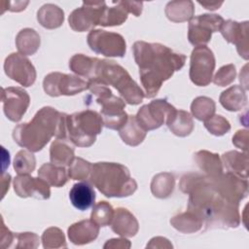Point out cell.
<instances>
[{
    "label": "cell",
    "instance_id": "cell-1",
    "mask_svg": "<svg viewBox=\"0 0 249 249\" xmlns=\"http://www.w3.org/2000/svg\"><path fill=\"white\" fill-rule=\"evenodd\" d=\"M179 187L189 195L188 210L199 216L207 229L236 228L240 224L239 202L230 198L214 176L186 174Z\"/></svg>",
    "mask_w": 249,
    "mask_h": 249
},
{
    "label": "cell",
    "instance_id": "cell-2",
    "mask_svg": "<svg viewBox=\"0 0 249 249\" xmlns=\"http://www.w3.org/2000/svg\"><path fill=\"white\" fill-rule=\"evenodd\" d=\"M132 50L147 98L156 96L162 83L175 71L180 70L186 61L184 54L159 43L137 41L133 44Z\"/></svg>",
    "mask_w": 249,
    "mask_h": 249
},
{
    "label": "cell",
    "instance_id": "cell-3",
    "mask_svg": "<svg viewBox=\"0 0 249 249\" xmlns=\"http://www.w3.org/2000/svg\"><path fill=\"white\" fill-rule=\"evenodd\" d=\"M67 115L46 106L41 108L29 123L17 125L13 130L15 142L30 152H39L55 136L57 139L67 137Z\"/></svg>",
    "mask_w": 249,
    "mask_h": 249
},
{
    "label": "cell",
    "instance_id": "cell-4",
    "mask_svg": "<svg viewBox=\"0 0 249 249\" xmlns=\"http://www.w3.org/2000/svg\"><path fill=\"white\" fill-rule=\"evenodd\" d=\"M90 183L108 197H124L137 189L126 166L117 162H95L89 177Z\"/></svg>",
    "mask_w": 249,
    "mask_h": 249
},
{
    "label": "cell",
    "instance_id": "cell-5",
    "mask_svg": "<svg viewBox=\"0 0 249 249\" xmlns=\"http://www.w3.org/2000/svg\"><path fill=\"white\" fill-rule=\"evenodd\" d=\"M107 86H113L130 105H137L145 97L144 91L130 77L128 72L114 60L99 59L93 77Z\"/></svg>",
    "mask_w": 249,
    "mask_h": 249
},
{
    "label": "cell",
    "instance_id": "cell-6",
    "mask_svg": "<svg viewBox=\"0 0 249 249\" xmlns=\"http://www.w3.org/2000/svg\"><path fill=\"white\" fill-rule=\"evenodd\" d=\"M104 125L100 114L93 110H84L67 115V136L75 146L89 147Z\"/></svg>",
    "mask_w": 249,
    "mask_h": 249
},
{
    "label": "cell",
    "instance_id": "cell-7",
    "mask_svg": "<svg viewBox=\"0 0 249 249\" xmlns=\"http://www.w3.org/2000/svg\"><path fill=\"white\" fill-rule=\"evenodd\" d=\"M176 109L164 99H156L142 106L137 112L136 119L146 130L159 128L163 124H168L175 114Z\"/></svg>",
    "mask_w": 249,
    "mask_h": 249
},
{
    "label": "cell",
    "instance_id": "cell-8",
    "mask_svg": "<svg viewBox=\"0 0 249 249\" xmlns=\"http://www.w3.org/2000/svg\"><path fill=\"white\" fill-rule=\"evenodd\" d=\"M87 42L91 51L105 56L123 57L125 54L126 44L119 33L101 29L91 30L88 35Z\"/></svg>",
    "mask_w": 249,
    "mask_h": 249
},
{
    "label": "cell",
    "instance_id": "cell-9",
    "mask_svg": "<svg viewBox=\"0 0 249 249\" xmlns=\"http://www.w3.org/2000/svg\"><path fill=\"white\" fill-rule=\"evenodd\" d=\"M43 88L50 96L74 95L88 89L89 83L76 75L53 72L45 77Z\"/></svg>",
    "mask_w": 249,
    "mask_h": 249
},
{
    "label": "cell",
    "instance_id": "cell-10",
    "mask_svg": "<svg viewBox=\"0 0 249 249\" xmlns=\"http://www.w3.org/2000/svg\"><path fill=\"white\" fill-rule=\"evenodd\" d=\"M215 68V57L212 51L206 46L196 47L191 54L190 79L199 87H205L212 81Z\"/></svg>",
    "mask_w": 249,
    "mask_h": 249
},
{
    "label": "cell",
    "instance_id": "cell-11",
    "mask_svg": "<svg viewBox=\"0 0 249 249\" xmlns=\"http://www.w3.org/2000/svg\"><path fill=\"white\" fill-rule=\"evenodd\" d=\"M95 101L101 106L100 115L104 125L110 129L120 130L127 122L128 115L124 111V101L114 95L112 90L95 97Z\"/></svg>",
    "mask_w": 249,
    "mask_h": 249
},
{
    "label": "cell",
    "instance_id": "cell-12",
    "mask_svg": "<svg viewBox=\"0 0 249 249\" xmlns=\"http://www.w3.org/2000/svg\"><path fill=\"white\" fill-rule=\"evenodd\" d=\"M224 21L216 14H203L193 18L189 22V42L195 47L205 46L211 40L212 33L219 31Z\"/></svg>",
    "mask_w": 249,
    "mask_h": 249
},
{
    "label": "cell",
    "instance_id": "cell-13",
    "mask_svg": "<svg viewBox=\"0 0 249 249\" xmlns=\"http://www.w3.org/2000/svg\"><path fill=\"white\" fill-rule=\"evenodd\" d=\"M106 7L104 1H85L82 7L74 10L68 18L69 26L77 32H84L99 25L103 11Z\"/></svg>",
    "mask_w": 249,
    "mask_h": 249
},
{
    "label": "cell",
    "instance_id": "cell-14",
    "mask_svg": "<svg viewBox=\"0 0 249 249\" xmlns=\"http://www.w3.org/2000/svg\"><path fill=\"white\" fill-rule=\"evenodd\" d=\"M6 75L23 87H30L36 80V70L30 60L21 53H13L4 62Z\"/></svg>",
    "mask_w": 249,
    "mask_h": 249
},
{
    "label": "cell",
    "instance_id": "cell-15",
    "mask_svg": "<svg viewBox=\"0 0 249 249\" xmlns=\"http://www.w3.org/2000/svg\"><path fill=\"white\" fill-rule=\"evenodd\" d=\"M1 100L4 114L15 123L21 120L30 103L28 93L18 87L2 88Z\"/></svg>",
    "mask_w": 249,
    "mask_h": 249
},
{
    "label": "cell",
    "instance_id": "cell-16",
    "mask_svg": "<svg viewBox=\"0 0 249 249\" xmlns=\"http://www.w3.org/2000/svg\"><path fill=\"white\" fill-rule=\"evenodd\" d=\"M14 190L20 197H35L48 199L51 196L50 185L42 178H35L29 174H18L14 179Z\"/></svg>",
    "mask_w": 249,
    "mask_h": 249
},
{
    "label": "cell",
    "instance_id": "cell-17",
    "mask_svg": "<svg viewBox=\"0 0 249 249\" xmlns=\"http://www.w3.org/2000/svg\"><path fill=\"white\" fill-rule=\"evenodd\" d=\"M220 31L227 42L236 46L239 55L248 59V21L237 22L228 19L222 24Z\"/></svg>",
    "mask_w": 249,
    "mask_h": 249
},
{
    "label": "cell",
    "instance_id": "cell-18",
    "mask_svg": "<svg viewBox=\"0 0 249 249\" xmlns=\"http://www.w3.org/2000/svg\"><path fill=\"white\" fill-rule=\"evenodd\" d=\"M138 228L136 218L127 209L123 207L115 209L111 222V229L114 232L124 237H131L137 233Z\"/></svg>",
    "mask_w": 249,
    "mask_h": 249
},
{
    "label": "cell",
    "instance_id": "cell-19",
    "mask_svg": "<svg viewBox=\"0 0 249 249\" xmlns=\"http://www.w3.org/2000/svg\"><path fill=\"white\" fill-rule=\"evenodd\" d=\"M99 232V226L91 219L83 220L71 225L68 229V237L73 244L84 245L93 241Z\"/></svg>",
    "mask_w": 249,
    "mask_h": 249
},
{
    "label": "cell",
    "instance_id": "cell-20",
    "mask_svg": "<svg viewBox=\"0 0 249 249\" xmlns=\"http://www.w3.org/2000/svg\"><path fill=\"white\" fill-rule=\"evenodd\" d=\"M69 198L76 209L85 211L94 204L95 192L88 182H79L74 184L71 188Z\"/></svg>",
    "mask_w": 249,
    "mask_h": 249
},
{
    "label": "cell",
    "instance_id": "cell-21",
    "mask_svg": "<svg viewBox=\"0 0 249 249\" xmlns=\"http://www.w3.org/2000/svg\"><path fill=\"white\" fill-rule=\"evenodd\" d=\"M74 158V148L66 139H56L52 143L50 149L52 163L59 166H69Z\"/></svg>",
    "mask_w": 249,
    "mask_h": 249
},
{
    "label": "cell",
    "instance_id": "cell-22",
    "mask_svg": "<svg viewBox=\"0 0 249 249\" xmlns=\"http://www.w3.org/2000/svg\"><path fill=\"white\" fill-rule=\"evenodd\" d=\"M147 131L140 125L136 116H128L125 124L119 130L122 140L132 147H135L143 142Z\"/></svg>",
    "mask_w": 249,
    "mask_h": 249
},
{
    "label": "cell",
    "instance_id": "cell-23",
    "mask_svg": "<svg viewBox=\"0 0 249 249\" xmlns=\"http://www.w3.org/2000/svg\"><path fill=\"white\" fill-rule=\"evenodd\" d=\"M37 20L47 29L59 27L64 20L63 11L54 4H45L37 12Z\"/></svg>",
    "mask_w": 249,
    "mask_h": 249
},
{
    "label": "cell",
    "instance_id": "cell-24",
    "mask_svg": "<svg viewBox=\"0 0 249 249\" xmlns=\"http://www.w3.org/2000/svg\"><path fill=\"white\" fill-rule=\"evenodd\" d=\"M38 176L46 181L50 186L62 187L68 181V172L64 166L53 163H44L38 170Z\"/></svg>",
    "mask_w": 249,
    "mask_h": 249
},
{
    "label": "cell",
    "instance_id": "cell-25",
    "mask_svg": "<svg viewBox=\"0 0 249 249\" xmlns=\"http://www.w3.org/2000/svg\"><path fill=\"white\" fill-rule=\"evenodd\" d=\"M195 13L194 3L188 1H171L165 7L167 18L174 22H182L193 18Z\"/></svg>",
    "mask_w": 249,
    "mask_h": 249
},
{
    "label": "cell",
    "instance_id": "cell-26",
    "mask_svg": "<svg viewBox=\"0 0 249 249\" xmlns=\"http://www.w3.org/2000/svg\"><path fill=\"white\" fill-rule=\"evenodd\" d=\"M220 103L228 111H239L246 105L247 96L241 87L232 86L222 92Z\"/></svg>",
    "mask_w": 249,
    "mask_h": 249
},
{
    "label": "cell",
    "instance_id": "cell-27",
    "mask_svg": "<svg viewBox=\"0 0 249 249\" xmlns=\"http://www.w3.org/2000/svg\"><path fill=\"white\" fill-rule=\"evenodd\" d=\"M170 224L177 231L184 233H192L200 230L202 219L191 210L180 213L170 219Z\"/></svg>",
    "mask_w": 249,
    "mask_h": 249
},
{
    "label": "cell",
    "instance_id": "cell-28",
    "mask_svg": "<svg viewBox=\"0 0 249 249\" xmlns=\"http://www.w3.org/2000/svg\"><path fill=\"white\" fill-rule=\"evenodd\" d=\"M16 46L22 55H32L40 47V36L34 29L24 28L18 33Z\"/></svg>",
    "mask_w": 249,
    "mask_h": 249
},
{
    "label": "cell",
    "instance_id": "cell-29",
    "mask_svg": "<svg viewBox=\"0 0 249 249\" xmlns=\"http://www.w3.org/2000/svg\"><path fill=\"white\" fill-rule=\"evenodd\" d=\"M222 160L228 172L247 179L248 157L246 153L242 154L236 151H230L222 155Z\"/></svg>",
    "mask_w": 249,
    "mask_h": 249
},
{
    "label": "cell",
    "instance_id": "cell-30",
    "mask_svg": "<svg viewBox=\"0 0 249 249\" xmlns=\"http://www.w3.org/2000/svg\"><path fill=\"white\" fill-rule=\"evenodd\" d=\"M97 62V57H89L83 53H77L70 58L69 67L78 76L86 77L89 81L94 75Z\"/></svg>",
    "mask_w": 249,
    "mask_h": 249
},
{
    "label": "cell",
    "instance_id": "cell-31",
    "mask_svg": "<svg viewBox=\"0 0 249 249\" xmlns=\"http://www.w3.org/2000/svg\"><path fill=\"white\" fill-rule=\"evenodd\" d=\"M194 159L199 168L207 173V176H217L223 173L222 162L217 154L203 150L196 153Z\"/></svg>",
    "mask_w": 249,
    "mask_h": 249
},
{
    "label": "cell",
    "instance_id": "cell-32",
    "mask_svg": "<svg viewBox=\"0 0 249 249\" xmlns=\"http://www.w3.org/2000/svg\"><path fill=\"white\" fill-rule=\"evenodd\" d=\"M175 135L180 137L188 136L194 129L193 119L187 111L176 110L170 122L166 124Z\"/></svg>",
    "mask_w": 249,
    "mask_h": 249
},
{
    "label": "cell",
    "instance_id": "cell-33",
    "mask_svg": "<svg viewBox=\"0 0 249 249\" xmlns=\"http://www.w3.org/2000/svg\"><path fill=\"white\" fill-rule=\"evenodd\" d=\"M175 179L171 173L163 172L157 174L151 183L152 194L159 198L169 196L174 189Z\"/></svg>",
    "mask_w": 249,
    "mask_h": 249
},
{
    "label": "cell",
    "instance_id": "cell-34",
    "mask_svg": "<svg viewBox=\"0 0 249 249\" xmlns=\"http://www.w3.org/2000/svg\"><path fill=\"white\" fill-rule=\"evenodd\" d=\"M191 111L196 119L205 122L214 115L215 102L209 97L198 96L194 99L191 105Z\"/></svg>",
    "mask_w": 249,
    "mask_h": 249
},
{
    "label": "cell",
    "instance_id": "cell-35",
    "mask_svg": "<svg viewBox=\"0 0 249 249\" xmlns=\"http://www.w3.org/2000/svg\"><path fill=\"white\" fill-rule=\"evenodd\" d=\"M114 209L107 201H100L96 203L91 211L90 219L99 227H106L111 225L114 217Z\"/></svg>",
    "mask_w": 249,
    "mask_h": 249
},
{
    "label": "cell",
    "instance_id": "cell-36",
    "mask_svg": "<svg viewBox=\"0 0 249 249\" xmlns=\"http://www.w3.org/2000/svg\"><path fill=\"white\" fill-rule=\"evenodd\" d=\"M36 166V160L30 151L20 150L14 160V168L18 174H29Z\"/></svg>",
    "mask_w": 249,
    "mask_h": 249
},
{
    "label": "cell",
    "instance_id": "cell-37",
    "mask_svg": "<svg viewBox=\"0 0 249 249\" xmlns=\"http://www.w3.org/2000/svg\"><path fill=\"white\" fill-rule=\"evenodd\" d=\"M91 163L82 158H74L67 170L69 178L72 180H86L89 177Z\"/></svg>",
    "mask_w": 249,
    "mask_h": 249
},
{
    "label": "cell",
    "instance_id": "cell-38",
    "mask_svg": "<svg viewBox=\"0 0 249 249\" xmlns=\"http://www.w3.org/2000/svg\"><path fill=\"white\" fill-rule=\"evenodd\" d=\"M42 242L44 248H60L66 247L65 237L61 230L58 228H49L42 235Z\"/></svg>",
    "mask_w": 249,
    "mask_h": 249
},
{
    "label": "cell",
    "instance_id": "cell-39",
    "mask_svg": "<svg viewBox=\"0 0 249 249\" xmlns=\"http://www.w3.org/2000/svg\"><path fill=\"white\" fill-rule=\"evenodd\" d=\"M204 126L213 135L221 136L231 129V124L227 119L221 115H213L204 122Z\"/></svg>",
    "mask_w": 249,
    "mask_h": 249
},
{
    "label": "cell",
    "instance_id": "cell-40",
    "mask_svg": "<svg viewBox=\"0 0 249 249\" xmlns=\"http://www.w3.org/2000/svg\"><path fill=\"white\" fill-rule=\"evenodd\" d=\"M236 71L233 64H228L222 66L213 78V83L220 87H226L230 85L235 79Z\"/></svg>",
    "mask_w": 249,
    "mask_h": 249
},
{
    "label": "cell",
    "instance_id": "cell-41",
    "mask_svg": "<svg viewBox=\"0 0 249 249\" xmlns=\"http://www.w3.org/2000/svg\"><path fill=\"white\" fill-rule=\"evenodd\" d=\"M18 241L16 248H37L39 245V237L34 232H14V241Z\"/></svg>",
    "mask_w": 249,
    "mask_h": 249
},
{
    "label": "cell",
    "instance_id": "cell-42",
    "mask_svg": "<svg viewBox=\"0 0 249 249\" xmlns=\"http://www.w3.org/2000/svg\"><path fill=\"white\" fill-rule=\"evenodd\" d=\"M232 143L243 151H247L248 148V131L247 130H238L232 137Z\"/></svg>",
    "mask_w": 249,
    "mask_h": 249
},
{
    "label": "cell",
    "instance_id": "cell-43",
    "mask_svg": "<svg viewBox=\"0 0 249 249\" xmlns=\"http://www.w3.org/2000/svg\"><path fill=\"white\" fill-rule=\"evenodd\" d=\"M14 240V232H12L9 229H7L4 225V221L2 219V228H1V238L0 243L2 248H9L12 246Z\"/></svg>",
    "mask_w": 249,
    "mask_h": 249
},
{
    "label": "cell",
    "instance_id": "cell-44",
    "mask_svg": "<svg viewBox=\"0 0 249 249\" xmlns=\"http://www.w3.org/2000/svg\"><path fill=\"white\" fill-rule=\"evenodd\" d=\"M104 248H129L130 242L129 240L124 238H112L108 240L104 246Z\"/></svg>",
    "mask_w": 249,
    "mask_h": 249
},
{
    "label": "cell",
    "instance_id": "cell-45",
    "mask_svg": "<svg viewBox=\"0 0 249 249\" xmlns=\"http://www.w3.org/2000/svg\"><path fill=\"white\" fill-rule=\"evenodd\" d=\"M11 182V175L9 173H2V198L5 196L7 191H9V186Z\"/></svg>",
    "mask_w": 249,
    "mask_h": 249
},
{
    "label": "cell",
    "instance_id": "cell-46",
    "mask_svg": "<svg viewBox=\"0 0 249 249\" xmlns=\"http://www.w3.org/2000/svg\"><path fill=\"white\" fill-rule=\"evenodd\" d=\"M12 5H14V6H10L9 8H8V10L9 11H11V12H19V11H22V10H24L25 9V7L28 5V1H25V2H21V1H19V2H10Z\"/></svg>",
    "mask_w": 249,
    "mask_h": 249
},
{
    "label": "cell",
    "instance_id": "cell-47",
    "mask_svg": "<svg viewBox=\"0 0 249 249\" xmlns=\"http://www.w3.org/2000/svg\"><path fill=\"white\" fill-rule=\"evenodd\" d=\"M198 4L202 5L203 7H205V9L207 10H216L219 9V7L223 4V2H214V3H209V2H198Z\"/></svg>",
    "mask_w": 249,
    "mask_h": 249
}]
</instances>
